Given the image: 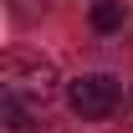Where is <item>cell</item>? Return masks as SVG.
Listing matches in <instances>:
<instances>
[{
    "mask_svg": "<svg viewBox=\"0 0 133 133\" xmlns=\"http://www.w3.org/2000/svg\"><path fill=\"white\" fill-rule=\"evenodd\" d=\"M123 113H128V123H133V97H128V102H123Z\"/></svg>",
    "mask_w": 133,
    "mask_h": 133,
    "instance_id": "cell-5",
    "label": "cell"
},
{
    "mask_svg": "<svg viewBox=\"0 0 133 133\" xmlns=\"http://www.w3.org/2000/svg\"><path fill=\"white\" fill-rule=\"evenodd\" d=\"M0 97L21 102L41 113L51 97H56V66L41 62V56H21V51H5L0 56Z\"/></svg>",
    "mask_w": 133,
    "mask_h": 133,
    "instance_id": "cell-1",
    "label": "cell"
},
{
    "mask_svg": "<svg viewBox=\"0 0 133 133\" xmlns=\"http://www.w3.org/2000/svg\"><path fill=\"white\" fill-rule=\"evenodd\" d=\"M123 21H128L123 0H97V5H92V31H118Z\"/></svg>",
    "mask_w": 133,
    "mask_h": 133,
    "instance_id": "cell-3",
    "label": "cell"
},
{
    "mask_svg": "<svg viewBox=\"0 0 133 133\" xmlns=\"http://www.w3.org/2000/svg\"><path fill=\"white\" fill-rule=\"evenodd\" d=\"M0 118H5L10 133H36V113L21 108V102H10V97H0Z\"/></svg>",
    "mask_w": 133,
    "mask_h": 133,
    "instance_id": "cell-4",
    "label": "cell"
},
{
    "mask_svg": "<svg viewBox=\"0 0 133 133\" xmlns=\"http://www.w3.org/2000/svg\"><path fill=\"white\" fill-rule=\"evenodd\" d=\"M66 102H72L77 118H92V123H97V118H113L128 97H123V82H118V77H108V72H82L77 82L66 87Z\"/></svg>",
    "mask_w": 133,
    "mask_h": 133,
    "instance_id": "cell-2",
    "label": "cell"
}]
</instances>
